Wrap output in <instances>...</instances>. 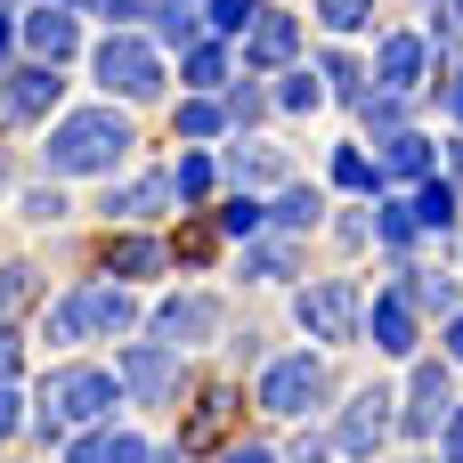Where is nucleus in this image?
Segmentation results:
<instances>
[{
    "instance_id": "obj_1",
    "label": "nucleus",
    "mask_w": 463,
    "mask_h": 463,
    "mask_svg": "<svg viewBox=\"0 0 463 463\" xmlns=\"http://www.w3.org/2000/svg\"><path fill=\"white\" fill-rule=\"evenodd\" d=\"M130 146H138V130H130V114H114V98L106 106H73V114L49 122L41 171L49 179H114L130 163Z\"/></svg>"
},
{
    "instance_id": "obj_2",
    "label": "nucleus",
    "mask_w": 463,
    "mask_h": 463,
    "mask_svg": "<svg viewBox=\"0 0 463 463\" xmlns=\"http://www.w3.org/2000/svg\"><path fill=\"white\" fill-rule=\"evenodd\" d=\"M114 407H122V374H106V366H57L33 391V431L41 439H65V431L114 423Z\"/></svg>"
},
{
    "instance_id": "obj_3",
    "label": "nucleus",
    "mask_w": 463,
    "mask_h": 463,
    "mask_svg": "<svg viewBox=\"0 0 463 463\" xmlns=\"http://www.w3.org/2000/svg\"><path fill=\"white\" fill-rule=\"evenodd\" d=\"M90 73H98V90H106V98L146 106V98L163 90V49H155V41H138L130 24H114V33L90 49Z\"/></svg>"
},
{
    "instance_id": "obj_4",
    "label": "nucleus",
    "mask_w": 463,
    "mask_h": 463,
    "mask_svg": "<svg viewBox=\"0 0 463 463\" xmlns=\"http://www.w3.org/2000/svg\"><path fill=\"white\" fill-rule=\"evenodd\" d=\"M293 326H301L309 342H358V334H366V293H358L350 277H317V285L293 293Z\"/></svg>"
},
{
    "instance_id": "obj_5",
    "label": "nucleus",
    "mask_w": 463,
    "mask_h": 463,
    "mask_svg": "<svg viewBox=\"0 0 463 463\" xmlns=\"http://www.w3.org/2000/svg\"><path fill=\"white\" fill-rule=\"evenodd\" d=\"M326 399H334V374H326V358H309V350H293V358H269V374H260V407H269L277 423H309Z\"/></svg>"
},
{
    "instance_id": "obj_6",
    "label": "nucleus",
    "mask_w": 463,
    "mask_h": 463,
    "mask_svg": "<svg viewBox=\"0 0 463 463\" xmlns=\"http://www.w3.org/2000/svg\"><path fill=\"white\" fill-rule=\"evenodd\" d=\"M114 374H122V391H130L138 407H171V399L187 391V350H171V342H130V350L114 358Z\"/></svg>"
},
{
    "instance_id": "obj_7",
    "label": "nucleus",
    "mask_w": 463,
    "mask_h": 463,
    "mask_svg": "<svg viewBox=\"0 0 463 463\" xmlns=\"http://www.w3.org/2000/svg\"><path fill=\"white\" fill-rule=\"evenodd\" d=\"M57 98H65V81H57V65L49 57H33V65H8L0 73V122H49L57 114Z\"/></svg>"
},
{
    "instance_id": "obj_8",
    "label": "nucleus",
    "mask_w": 463,
    "mask_h": 463,
    "mask_svg": "<svg viewBox=\"0 0 463 463\" xmlns=\"http://www.w3.org/2000/svg\"><path fill=\"white\" fill-rule=\"evenodd\" d=\"M448 415H456V374H448L439 358H423V366L407 374V407H399V431H407V439H431Z\"/></svg>"
},
{
    "instance_id": "obj_9",
    "label": "nucleus",
    "mask_w": 463,
    "mask_h": 463,
    "mask_svg": "<svg viewBox=\"0 0 463 463\" xmlns=\"http://www.w3.org/2000/svg\"><path fill=\"white\" fill-rule=\"evenodd\" d=\"M391 407H399V399H391L383 383H366V391L342 407V423H334V448H342V456H358V463H374V448H383V439H391V423H399Z\"/></svg>"
},
{
    "instance_id": "obj_10",
    "label": "nucleus",
    "mask_w": 463,
    "mask_h": 463,
    "mask_svg": "<svg viewBox=\"0 0 463 463\" xmlns=\"http://www.w3.org/2000/svg\"><path fill=\"white\" fill-rule=\"evenodd\" d=\"M155 342H171V350H203L212 334H220V301L212 293H171V301H155Z\"/></svg>"
},
{
    "instance_id": "obj_11",
    "label": "nucleus",
    "mask_w": 463,
    "mask_h": 463,
    "mask_svg": "<svg viewBox=\"0 0 463 463\" xmlns=\"http://www.w3.org/2000/svg\"><path fill=\"white\" fill-rule=\"evenodd\" d=\"M16 49H33V57H49V65H65V57L81 49V16H73L65 0H41V8H24V16H16Z\"/></svg>"
},
{
    "instance_id": "obj_12",
    "label": "nucleus",
    "mask_w": 463,
    "mask_h": 463,
    "mask_svg": "<svg viewBox=\"0 0 463 463\" xmlns=\"http://www.w3.org/2000/svg\"><path fill=\"white\" fill-rule=\"evenodd\" d=\"M366 334H374V350H383V358H415V334H423L415 293H407V285L374 293V301H366Z\"/></svg>"
},
{
    "instance_id": "obj_13",
    "label": "nucleus",
    "mask_w": 463,
    "mask_h": 463,
    "mask_svg": "<svg viewBox=\"0 0 463 463\" xmlns=\"http://www.w3.org/2000/svg\"><path fill=\"white\" fill-rule=\"evenodd\" d=\"M423 73H431V41H423V33H383V41H374V81H383V90L415 98Z\"/></svg>"
},
{
    "instance_id": "obj_14",
    "label": "nucleus",
    "mask_w": 463,
    "mask_h": 463,
    "mask_svg": "<svg viewBox=\"0 0 463 463\" xmlns=\"http://www.w3.org/2000/svg\"><path fill=\"white\" fill-rule=\"evenodd\" d=\"M73 309H81V334H98V342H122V334L138 326V301H130V285H122V277L81 285V293H73Z\"/></svg>"
},
{
    "instance_id": "obj_15",
    "label": "nucleus",
    "mask_w": 463,
    "mask_h": 463,
    "mask_svg": "<svg viewBox=\"0 0 463 463\" xmlns=\"http://www.w3.org/2000/svg\"><path fill=\"white\" fill-rule=\"evenodd\" d=\"M293 49H301V16L260 8L252 33H244V65H252V73H277V65H293Z\"/></svg>"
},
{
    "instance_id": "obj_16",
    "label": "nucleus",
    "mask_w": 463,
    "mask_h": 463,
    "mask_svg": "<svg viewBox=\"0 0 463 463\" xmlns=\"http://www.w3.org/2000/svg\"><path fill=\"white\" fill-rule=\"evenodd\" d=\"M244 285H285L293 269H301V236L293 228H260V236H244Z\"/></svg>"
},
{
    "instance_id": "obj_17",
    "label": "nucleus",
    "mask_w": 463,
    "mask_h": 463,
    "mask_svg": "<svg viewBox=\"0 0 463 463\" xmlns=\"http://www.w3.org/2000/svg\"><path fill=\"white\" fill-rule=\"evenodd\" d=\"M179 203V187H171V171H146V179H130V187H106V220H155V212H171Z\"/></svg>"
},
{
    "instance_id": "obj_18",
    "label": "nucleus",
    "mask_w": 463,
    "mask_h": 463,
    "mask_svg": "<svg viewBox=\"0 0 463 463\" xmlns=\"http://www.w3.org/2000/svg\"><path fill=\"white\" fill-rule=\"evenodd\" d=\"M155 448L138 439V431H114V423H90V431H73L65 439V463H146Z\"/></svg>"
},
{
    "instance_id": "obj_19",
    "label": "nucleus",
    "mask_w": 463,
    "mask_h": 463,
    "mask_svg": "<svg viewBox=\"0 0 463 463\" xmlns=\"http://www.w3.org/2000/svg\"><path fill=\"white\" fill-rule=\"evenodd\" d=\"M228 423H236V391H228V383H212V391L195 399V415L179 423V448H187V456H195V448H220V439H228Z\"/></svg>"
},
{
    "instance_id": "obj_20",
    "label": "nucleus",
    "mask_w": 463,
    "mask_h": 463,
    "mask_svg": "<svg viewBox=\"0 0 463 463\" xmlns=\"http://www.w3.org/2000/svg\"><path fill=\"white\" fill-rule=\"evenodd\" d=\"M163 269H171V244H155V236H114L106 244V277H122V285H146Z\"/></svg>"
},
{
    "instance_id": "obj_21",
    "label": "nucleus",
    "mask_w": 463,
    "mask_h": 463,
    "mask_svg": "<svg viewBox=\"0 0 463 463\" xmlns=\"http://www.w3.org/2000/svg\"><path fill=\"white\" fill-rule=\"evenodd\" d=\"M146 16H155V49H195L203 41V0H146Z\"/></svg>"
},
{
    "instance_id": "obj_22",
    "label": "nucleus",
    "mask_w": 463,
    "mask_h": 463,
    "mask_svg": "<svg viewBox=\"0 0 463 463\" xmlns=\"http://www.w3.org/2000/svg\"><path fill=\"white\" fill-rule=\"evenodd\" d=\"M439 171V146L423 130H391L383 138V179H431Z\"/></svg>"
},
{
    "instance_id": "obj_23",
    "label": "nucleus",
    "mask_w": 463,
    "mask_h": 463,
    "mask_svg": "<svg viewBox=\"0 0 463 463\" xmlns=\"http://www.w3.org/2000/svg\"><path fill=\"white\" fill-rule=\"evenodd\" d=\"M326 220V187H309V179H285L277 187V203H269V228H293V236H309Z\"/></svg>"
},
{
    "instance_id": "obj_24",
    "label": "nucleus",
    "mask_w": 463,
    "mask_h": 463,
    "mask_svg": "<svg viewBox=\"0 0 463 463\" xmlns=\"http://www.w3.org/2000/svg\"><path fill=\"white\" fill-rule=\"evenodd\" d=\"M228 179H236V187L285 179V146H269V138H236V146H228Z\"/></svg>"
},
{
    "instance_id": "obj_25",
    "label": "nucleus",
    "mask_w": 463,
    "mask_h": 463,
    "mask_svg": "<svg viewBox=\"0 0 463 463\" xmlns=\"http://www.w3.org/2000/svg\"><path fill=\"white\" fill-rule=\"evenodd\" d=\"M456 179H439V171H431V179H415V220H423V236H448V228H456Z\"/></svg>"
},
{
    "instance_id": "obj_26",
    "label": "nucleus",
    "mask_w": 463,
    "mask_h": 463,
    "mask_svg": "<svg viewBox=\"0 0 463 463\" xmlns=\"http://www.w3.org/2000/svg\"><path fill=\"white\" fill-rule=\"evenodd\" d=\"M212 179H220V163L212 155H179L171 163V187H179V203L195 212V203H212Z\"/></svg>"
},
{
    "instance_id": "obj_27",
    "label": "nucleus",
    "mask_w": 463,
    "mask_h": 463,
    "mask_svg": "<svg viewBox=\"0 0 463 463\" xmlns=\"http://www.w3.org/2000/svg\"><path fill=\"white\" fill-rule=\"evenodd\" d=\"M334 187H350V195H383V163H374L366 146H342V155H334Z\"/></svg>"
},
{
    "instance_id": "obj_28",
    "label": "nucleus",
    "mask_w": 463,
    "mask_h": 463,
    "mask_svg": "<svg viewBox=\"0 0 463 463\" xmlns=\"http://www.w3.org/2000/svg\"><path fill=\"white\" fill-rule=\"evenodd\" d=\"M415 236H423V220H415V203H399V195H391V203H374V244H391V252H407Z\"/></svg>"
},
{
    "instance_id": "obj_29",
    "label": "nucleus",
    "mask_w": 463,
    "mask_h": 463,
    "mask_svg": "<svg viewBox=\"0 0 463 463\" xmlns=\"http://www.w3.org/2000/svg\"><path fill=\"white\" fill-rule=\"evenodd\" d=\"M179 73H187V90H220V81H228V49H220V41H195V49L179 57Z\"/></svg>"
},
{
    "instance_id": "obj_30",
    "label": "nucleus",
    "mask_w": 463,
    "mask_h": 463,
    "mask_svg": "<svg viewBox=\"0 0 463 463\" xmlns=\"http://www.w3.org/2000/svg\"><path fill=\"white\" fill-rule=\"evenodd\" d=\"M260 228H269V203H252V187H236V195L220 203V236L244 244V236H260Z\"/></svg>"
},
{
    "instance_id": "obj_31",
    "label": "nucleus",
    "mask_w": 463,
    "mask_h": 463,
    "mask_svg": "<svg viewBox=\"0 0 463 463\" xmlns=\"http://www.w3.org/2000/svg\"><path fill=\"white\" fill-rule=\"evenodd\" d=\"M317 73L334 81V98H342V106H358V98H366V65H358L350 49H326V65H317Z\"/></svg>"
},
{
    "instance_id": "obj_32",
    "label": "nucleus",
    "mask_w": 463,
    "mask_h": 463,
    "mask_svg": "<svg viewBox=\"0 0 463 463\" xmlns=\"http://www.w3.org/2000/svg\"><path fill=\"white\" fill-rule=\"evenodd\" d=\"M220 130H228V106H212V90H195L179 106V138H220Z\"/></svg>"
},
{
    "instance_id": "obj_33",
    "label": "nucleus",
    "mask_w": 463,
    "mask_h": 463,
    "mask_svg": "<svg viewBox=\"0 0 463 463\" xmlns=\"http://www.w3.org/2000/svg\"><path fill=\"white\" fill-rule=\"evenodd\" d=\"M399 285L415 293V309H456V277H431V269H399Z\"/></svg>"
},
{
    "instance_id": "obj_34",
    "label": "nucleus",
    "mask_w": 463,
    "mask_h": 463,
    "mask_svg": "<svg viewBox=\"0 0 463 463\" xmlns=\"http://www.w3.org/2000/svg\"><path fill=\"white\" fill-rule=\"evenodd\" d=\"M317 24L350 41V33H366V24H374V0H317Z\"/></svg>"
},
{
    "instance_id": "obj_35",
    "label": "nucleus",
    "mask_w": 463,
    "mask_h": 463,
    "mask_svg": "<svg viewBox=\"0 0 463 463\" xmlns=\"http://www.w3.org/2000/svg\"><path fill=\"white\" fill-rule=\"evenodd\" d=\"M358 114H366L383 138H391V130H407V98H399V90H366V98H358Z\"/></svg>"
},
{
    "instance_id": "obj_36",
    "label": "nucleus",
    "mask_w": 463,
    "mask_h": 463,
    "mask_svg": "<svg viewBox=\"0 0 463 463\" xmlns=\"http://www.w3.org/2000/svg\"><path fill=\"white\" fill-rule=\"evenodd\" d=\"M252 16H260V0H203V24L228 41V33H252Z\"/></svg>"
},
{
    "instance_id": "obj_37",
    "label": "nucleus",
    "mask_w": 463,
    "mask_h": 463,
    "mask_svg": "<svg viewBox=\"0 0 463 463\" xmlns=\"http://www.w3.org/2000/svg\"><path fill=\"white\" fill-rule=\"evenodd\" d=\"M326 98H334V90H326V81H309L301 65H293V73H285V90H277V106H285V114H309V106H326Z\"/></svg>"
},
{
    "instance_id": "obj_38",
    "label": "nucleus",
    "mask_w": 463,
    "mask_h": 463,
    "mask_svg": "<svg viewBox=\"0 0 463 463\" xmlns=\"http://www.w3.org/2000/svg\"><path fill=\"white\" fill-rule=\"evenodd\" d=\"M33 285H41V269H33V260H8V269H0V309H24Z\"/></svg>"
},
{
    "instance_id": "obj_39",
    "label": "nucleus",
    "mask_w": 463,
    "mask_h": 463,
    "mask_svg": "<svg viewBox=\"0 0 463 463\" xmlns=\"http://www.w3.org/2000/svg\"><path fill=\"white\" fill-rule=\"evenodd\" d=\"M16 212H24L33 228H57V220H65V195H57V179H49V187H33V195H24Z\"/></svg>"
},
{
    "instance_id": "obj_40",
    "label": "nucleus",
    "mask_w": 463,
    "mask_h": 463,
    "mask_svg": "<svg viewBox=\"0 0 463 463\" xmlns=\"http://www.w3.org/2000/svg\"><path fill=\"white\" fill-rule=\"evenodd\" d=\"M41 342H57V350H65V342H90V334H81V309H73V301H57V309H49V326H41Z\"/></svg>"
},
{
    "instance_id": "obj_41",
    "label": "nucleus",
    "mask_w": 463,
    "mask_h": 463,
    "mask_svg": "<svg viewBox=\"0 0 463 463\" xmlns=\"http://www.w3.org/2000/svg\"><path fill=\"white\" fill-rule=\"evenodd\" d=\"M260 114H269V98H260L252 81H236V90H228V122H260Z\"/></svg>"
},
{
    "instance_id": "obj_42",
    "label": "nucleus",
    "mask_w": 463,
    "mask_h": 463,
    "mask_svg": "<svg viewBox=\"0 0 463 463\" xmlns=\"http://www.w3.org/2000/svg\"><path fill=\"white\" fill-rule=\"evenodd\" d=\"M90 16H106V24H130V16H146V0H81Z\"/></svg>"
},
{
    "instance_id": "obj_43",
    "label": "nucleus",
    "mask_w": 463,
    "mask_h": 463,
    "mask_svg": "<svg viewBox=\"0 0 463 463\" xmlns=\"http://www.w3.org/2000/svg\"><path fill=\"white\" fill-rule=\"evenodd\" d=\"M16 431H24V399H16V391H8V383H0V448H8V439H16Z\"/></svg>"
},
{
    "instance_id": "obj_44",
    "label": "nucleus",
    "mask_w": 463,
    "mask_h": 463,
    "mask_svg": "<svg viewBox=\"0 0 463 463\" xmlns=\"http://www.w3.org/2000/svg\"><path fill=\"white\" fill-rule=\"evenodd\" d=\"M439 463H463V399H456V415L439 423Z\"/></svg>"
},
{
    "instance_id": "obj_45",
    "label": "nucleus",
    "mask_w": 463,
    "mask_h": 463,
    "mask_svg": "<svg viewBox=\"0 0 463 463\" xmlns=\"http://www.w3.org/2000/svg\"><path fill=\"white\" fill-rule=\"evenodd\" d=\"M16 366H24V334H16V326H0V383H8Z\"/></svg>"
},
{
    "instance_id": "obj_46",
    "label": "nucleus",
    "mask_w": 463,
    "mask_h": 463,
    "mask_svg": "<svg viewBox=\"0 0 463 463\" xmlns=\"http://www.w3.org/2000/svg\"><path fill=\"white\" fill-rule=\"evenodd\" d=\"M220 463H277V456H269L260 439H228V448H220Z\"/></svg>"
},
{
    "instance_id": "obj_47",
    "label": "nucleus",
    "mask_w": 463,
    "mask_h": 463,
    "mask_svg": "<svg viewBox=\"0 0 463 463\" xmlns=\"http://www.w3.org/2000/svg\"><path fill=\"white\" fill-rule=\"evenodd\" d=\"M8 57H16V16H8V0H0V73H8Z\"/></svg>"
},
{
    "instance_id": "obj_48",
    "label": "nucleus",
    "mask_w": 463,
    "mask_h": 463,
    "mask_svg": "<svg viewBox=\"0 0 463 463\" xmlns=\"http://www.w3.org/2000/svg\"><path fill=\"white\" fill-rule=\"evenodd\" d=\"M439 90H448V114H456V130H463V65L448 73V81H439Z\"/></svg>"
},
{
    "instance_id": "obj_49",
    "label": "nucleus",
    "mask_w": 463,
    "mask_h": 463,
    "mask_svg": "<svg viewBox=\"0 0 463 463\" xmlns=\"http://www.w3.org/2000/svg\"><path fill=\"white\" fill-rule=\"evenodd\" d=\"M448 366H463V309L448 317Z\"/></svg>"
},
{
    "instance_id": "obj_50",
    "label": "nucleus",
    "mask_w": 463,
    "mask_h": 463,
    "mask_svg": "<svg viewBox=\"0 0 463 463\" xmlns=\"http://www.w3.org/2000/svg\"><path fill=\"white\" fill-rule=\"evenodd\" d=\"M285 463H326V439H301V448H293Z\"/></svg>"
},
{
    "instance_id": "obj_51",
    "label": "nucleus",
    "mask_w": 463,
    "mask_h": 463,
    "mask_svg": "<svg viewBox=\"0 0 463 463\" xmlns=\"http://www.w3.org/2000/svg\"><path fill=\"white\" fill-rule=\"evenodd\" d=\"M448 179H456V187H463V138H456V146H448Z\"/></svg>"
},
{
    "instance_id": "obj_52",
    "label": "nucleus",
    "mask_w": 463,
    "mask_h": 463,
    "mask_svg": "<svg viewBox=\"0 0 463 463\" xmlns=\"http://www.w3.org/2000/svg\"><path fill=\"white\" fill-rule=\"evenodd\" d=\"M146 463H187V448H155V456H146Z\"/></svg>"
},
{
    "instance_id": "obj_53",
    "label": "nucleus",
    "mask_w": 463,
    "mask_h": 463,
    "mask_svg": "<svg viewBox=\"0 0 463 463\" xmlns=\"http://www.w3.org/2000/svg\"><path fill=\"white\" fill-rule=\"evenodd\" d=\"M0 187H8V171H0Z\"/></svg>"
},
{
    "instance_id": "obj_54",
    "label": "nucleus",
    "mask_w": 463,
    "mask_h": 463,
    "mask_svg": "<svg viewBox=\"0 0 463 463\" xmlns=\"http://www.w3.org/2000/svg\"><path fill=\"white\" fill-rule=\"evenodd\" d=\"M65 8H81V0H65Z\"/></svg>"
},
{
    "instance_id": "obj_55",
    "label": "nucleus",
    "mask_w": 463,
    "mask_h": 463,
    "mask_svg": "<svg viewBox=\"0 0 463 463\" xmlns=\"http://www.w3.org/2000/svg\"><path fill=\"white\" fill-rule=\"evenodd\" d=\"M456 16H463V0H456Z\"/></svg>"
}]
</instances>
